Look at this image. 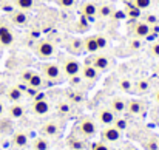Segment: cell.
Listing matches in <instances>:
<instances>
[{
	"label": "cell",
	"instance_id": "6da1fadb",
	"mask_svg": "<svg viewBox=\"0 0 159 150\" xmlns=\"http://www.w3.org/2000/svg\"><path fill=\"white\" fill-rule=\"evenodd\" d=\"M60 68H62V73L66 77H73V76H79L80 74L82 63L74 56H65V57L60 59Z\"/></svg>",
	"mask_w": 159,
	"mask_h": 150
},
{
	"label": "cell",
	"instance_id": "7a4b0ae2",
	"mask_svg": "<svg viewBox=\"0 0 159 150\" xmlns=\"http://www.w3.org/2000/svg\"><path fill=\"white\" fill-rule=\"evenodd\" d=\"M77 132L82 138L85 139H90L93 138L96 133H98V125H96V121L90 116H84L79 119L77 122Z\"/></svg>",
	"mask_w": 159,
	"mask_h": 150
},
{
	"label": "cell",
	"instance_id": "3957f363",
	"mask_svg": "<svg viewBox=\"0 0 159 150\" xmlns=\"http://www.w3.org/2000/svg\"><path fill=\"white\" fill-rule=\"evenodd\" d=\"M40 73L43 76V79L47 81H51V82H57L62 79V68L59 63L56 62H45L40 65Z\"/></svg>",
	"mask_w": 159,
	"mask_h": 150
},
{
	"label": "cell",
	"instance_id": "277c9868",
	"mask_svg": "<svg viewBox=\"0 0 159 150\" xmlns=\"http://www.w3.org/2000/svg\"><path fill=\"white\" fill-rule=\"evenodd\" d=\"M34 51H36V54H37L40 59H47V60L56 56V47L53 45V42L48 40V39L39 40V42L36 44V47H34Z\"/></svg>",
	"mask_w": 159,
	"mask_h": 150
},
{
	"label": "cell",
	"instance_id": "5b68a950",
	"mask_svg": "<svg viewBox=\"0 0 159 150\" xmlns=\"http://www.w3.org/2000/svg\"><path fill=\"white\" fill-rule=\"evenodd\" d=\"M50 110H51L50 101L47 99L45 96H37L31 104V111L36 116H45V115L50 113Z\"/></svg>",
	"mask_w": 159,
	"mask_h": 150
},
{
	"label": "cell",
	"instance_id": "8992f818",
	"mask_svg": "<svg viewBox=\"0 0 159 150\" xmlns=\"http://www.w3.org/2000/svg\"><path fill=\"white\" fill-rule=\"evenodd\" d=\"M88 60H90V63H91L98 71H101V73H104V71H107V70H110V67H111V60H110V57L105 56V54H101V53L91 54V56L88 57Z\"/></svg>",
	"mask_w": 159,
	"mask_h": 150
},
{
	"label": "cell",
	"instance_id": "52a82bcc",
	"mask_svg": "<svg viewBox=\"0 0 159 150\" xmlns=\"http://www.w3.org/2000/svg\"><path fill=\"white\" fill-rule=\"evenodd\" d=\"M40 135L45 138H57L62 135V127L57 121H47L40 125Z\"/></svg>",
	"mask_w": 159,
	"mask_h": 150
},
{
	"label": "cell",
	"instance_id": "ba28073f",
	"mask_svg": "<svg viewBox=\"0 0 159 150\" xmlns=\"http://www.w3.org/2000/svg\"><path fill=\"white\" fill-rule=\"evenodd\" d=\"M101 138L107 144H113V143H117L122 138V132L117 130L114 125H105L101 132Z\"/></svg>",
	"mask_w": 159,
	"mask_h": 150
},
{
	"label": "cell",
	"instance_id": "9c48e42d",
	"mask_svg": "<svg viewBox=\"0 0 159 150\" xmlns=\"http://www.w3.org/2000/svg\"><path fill=\"white\" fill-rule=\"evenodd\" d=\"M99 76H101V71H98L91 63H90V60L87 59V62L82 65V70H80V77L84 79V81H87V82H96L98 79H99Z\"/></svg>",
	"mask_w": 159,
	"mask_h": 150
},
{
	"label": "cell",
	"instance_id": "30bf717a",
	"mask_svg": "<svg viewBox=\"0 0 159 150\" xmlns=\"http://www.w3.org/2000/svg\"><path fill=\"white\" fill-rule=\"evenodd\" d=\"M96 118H98V122L102 124L104 127L105 125H113V122L116 119V113L110 107H102L96 111Z\"/></svg>",
	"mask_w": 159,
	"mask_h": 150
},
{
	"label": "cell",
	"instance_id": "8fae6325",
	"mask_svg": "<svg viewBox=\"0 0 159 150\" xmlns=\"http://www.w3.org/2000/svg\"><path fill=\"white\" fill-rule=\"evenodd\" d=\"M12 44H14V33H12V30L6 23L0 22V45L2 47H11Z\"/></svg>",
	"mask_w": 159,
	"mask_h": 150
},
{
	"label": "cell",
	"instance_id": "7c38bea8",
	"mask_svg": "<svg viewBox=\"0 0 159 150\" xmlns=\"http://www.w3.org/2000/svg\"><path fill=\"white\" fill-rule=\"evenodd\" d=\"M80 14L85 19H94L98 17V5L91 0H84L80 3Z\"/></svg>",
	"mask_w": 159,
	"mask_h": 150
},
{
	"label": "cell",
	"instance_id": "4fadbf2b",
	"mask_svg": "<svg viewBox=\"0 0 159 150\" xmlns=\"http://www.w3.org/2000/svg\"><path fill=\"white\" fill-rule=\"evenodd\" d=\"M11 143L14 147L17 149H25L30 143V136L26 132L23 130H17V132H12V136H11Z\"/></svg>",
	"mask_w": 159,
	"mask_h": 150
},
{
	"label": "cell",
	"instance_id": "5bb4252c",
	"mask_svg": "<svg viewBox=\"0 0 159 150\" xmlns=\"http://www.w3.org/2000/svg\"><path fill=\"white\" fill-rule=\"evenodd\" d=\"M152 33V26L147 23V22H136L133 25V36L138 37V39H147Z\"/></svg>",
	"mask_w": 159,
	"mask_h": 150
},
{
	"label": "cell",
	"instance_id": "9a60e30c",
	"mask_svg": "<svg viewBox=\"0 0 159 150\" xmlns=\"http://www.w3.org/2000/svg\"><path fill=\"white\" fill-rule=\"evenodd\" d=\"M26 113V108L20 104V102H12L8 108V116L11 119H22Z\"/></svg>",
	"mask_w": 159,
	"mask_h": 150
},
{
	"label": "cell",
	"instance_id": "2e32d148",
	"mask_svg": "<svg viewBox=\"0 0 159 150\" xmlns=\"http://www.w3.org/2000/svg\"><path fill=\"white\" fill-rule=\"evenodd\" d=\"M110 108L116 113V115H122L127 111V101L120 96H114L110 101Z\"/></svg>",
	"mask_w": 159,
	"mask_h": 150
},
{
	"label": "cell",
	"instance_id": "e0dca14e",
	"mask_svg": "<svg viewBox=\"0 0 159 150\" xmlns=\"http://www.w3.org/2000/svg\"><path fill=\"white\" fill-rule=\"evenodd\" d=\"M65 48H66V51H68L70 54H80V53H84L82 39H79V37H71V39H68V44L65 45Z\"/></svg>",
	"mask_w": 159,
	"mask_h": 150
},
{
	"label": "cell",
	"instance_id": "ac0fdd59",
	"mask_svg": "<svg viewBox=\"0 0 159 150\" xmlns=\"http://www.w3.org/2000/svg\"><path fill=\"white\" fill-rule=\"evenodd\" d=\"M82 44H84V51L88 54H96L101 51L98 40H96V36H87L85 39H82Z\"/></svg>",
	"mask_w": 159,
	"mask_h": 150
},
{
	"label": "cell",
	"instance_id": "d6986e66",
	"mask_svg": "<svg viewBox=\"0 0 159 150\" xmlns=\"http://www.w3.org/2000/svg\"><path fill=\"white\" fill-rule=\"evenodd\" d=\"M9 19H11V22H12L14 25H17V26H23V25L28 23V14H26V11H22V9L12 11V12L9 14Z\"/></svg>",
	"mask_w": 159,
	"mask_h": 150
},
{
	"label": "cell",
	"instance_id": "ffe728a7",
	"mask_svg": "<svg viewBox=\"0 0 159 150\" xmlns=\"http://www.w3.org/2000/svg\"><path fill=\"white\" fill-rule=\"evenodd\" d=\"M144 110V105L139 99H130L127 101V113H130L131 116H139Z\"/></svg>",
	"mask_w": 159,
	"mask_h": 150
},
{
	"label": "cell",
	"instance_id": "44dd1931",
	"mask_svg": "<svg viewBox=\"0 0 159 150\" xmlns=\"http://www.w3.org/2000/svg\"><path fill=\"white\" fill-rule=\"evenodd\" d=\"M68 147L71 150H85L87 149L85 138H82L80 135H79V136H76V135L70 136V138H68Z\"/></svg>",
	"mask_w": 159,
	"mask_h": 150
},
{
	"label": "cell",
	"instance_id": "7402d4cb",
	"mask_svg": "<svg viewBox=\"0 0 159 150\" xmlns=\"http://www.w3.org/2000/svg\"><path fill=\"white\" fill-rule=\"evenodd\" d=\"M26 85H28V88H40L42 85H43V76H42V73H39V71H31V76H30V79H28V82H26Z\"/></svg>",
	"mask_w": 159,
	"mask_h": 150
},
{
	"label": "cell",
	"instance_id": "603a6c76",
	"mask_svg": "<svg viewBox=\"0 0 159 150\" xmlns=\"http://www.w3.org/2000/svg\"><path fill=\"white\" fill-rule=\"evenodd\" d=\"M6 98H8V101H11V102H20V101L23 99V91L17 85H12V87H9L6 90Z\"/></svg>",
	"mask_w": 159,
	"mask_h": 150
},
{
	"label": "cell",
	"instance_id": "cb8c5ba5",
	"mask_svg": "<svg viewBox=\"0 0 159 150\" xmlns=\"http://www.w3.org/2000/svg\"><path fill=\"white\" fill-rule=\"evenodd\" d=\"M33 150H50V141L45 136H37L33 143Z\"/></svg>",
	"mask_w": 159,
	"mask_h": 150
},
{
	"label": "cell",
	"instance_id": "d4e9b609",
	"mask_svg": "<svg viewBox=\"0 0 159 150\" xmlns=\"http://www.w3.org/2000/svg\"><path fill=\"white\" fill-rule=\"evenodd\" d=\"M14 5L17 6V9L30 11L36 6V0H14Z\"/></svg>",
	"mask_w": 159,
	"mask_h": 150
},
{
	"label": "cell",
	"instance_id": "484cf974",
	"mask_svg": "<svg viewBox=\"0 0 159 150\" xmlns=\"http://www.w3.org/2000/svg\"><path fill=\"white\" fill-rule=\"evenodd\" d=\"M113 12H114V9L110 5H101V6H98V17H101V19L113 17Z\"/></svg>",
	"mask_w": 159,
	"mask_h": 150
},
{
	"label": "cell",
	"instance_id": "4316f807",
	"mask_svg": "<svg viewBox=\"0 0 159 150\" xmlns=\"http://www.w3.org/2000/svg\"><path fill=\"white\" fill-rule=\"evenodd\" d=\"M12 133V122L9 119H0V135Z\"/></svg>",
	"mask_w": 159,
	"mask_h": 150
},
{
	"label": "cell",
	"instance_id": "83f0119b",
	"mask_svg": "<svg viewBox=\"0 0 159 150\" xmlns=\"http://www.w3.org/2000/svg\"><path fill=\"white\" fill-rule=\"evenodd\" d=\"M124 12H125V16H127V17H130V19H139V17H141V9H138V8H136V6H133L131 3L125 8V11H124Z\"/></svg>",
	"mask_w": 159,
	"mask_h": 150
},
{
	"label": "cell",
	"instance_id": "f1b7e54d",
	"mask_svg": "<svg viewBox=\"0 0 159 150\" xmlns=\"http://www.w3.org/2000/svg\"><path fill=\"white\" fill-rule=\"evenodd\" d=\"M119 88H120L124 93H130V91L133 90V84H131V81H130V79L122 77V79L119 81Z\"/></svg>",
	"mask_w": 159,
	"mask_h": 150
},
{
	"label": "cell",
	"instance_id": "f546056e",
	"mask_svg": "<svg viewBox=\"0 0 159 150\" xmlns=\"http://www.w3.org/2000/svg\"><path fill=\"white\" fill-rule=\"evenodd\" d=\"M131 5L142 11V9H148L152 6V0H131Z\"/></svg>",
	"mask_w": 159,
	"mask_h": 150
},
{
	"label": "cell",
	"instance_id": "4dcf8cb0",
	"mask_svg": "<svg viewBox=\"0 0 159 150\" xmlns=\"http://www.w3.org/2000/svg\"><path fill=\"white\" fill-rule=\"evenodd\" d=\"M134 88H136L139 93H147V91H148V88H150V82H148V81H145V79H141L139 82H136Z\"/></svg>",
	"mask_w": 159,
	"mask_h": 150
},
{
	"label": "cell",
	"instance_id": "1f68e13d",
	"mask_svg": "<svg viewBox=\"0 0 159 150\" xmlns=\"http://www.w3.org/2000/svg\"><path fill=\"white\" fill-rule=\"evenodd\" d=\"M113 125L124 133V132L127 130V127H128V122H127V119H124V118H116L114 122H113Z\"/></svg>",
	"mask_w": 159,
	"mask_h": 150
},
{
	"label": "cell",
	"instance_id": "d6a6232c",
	"mask_svg": "<svg viewBox=\"0 0 159 150\" xmlns=\"http://www.w3.org/2000/svg\"><path fill=\"white\" fill-rule=\"evenodd\" d=\"M71 105L68 104V102H62V104H59V107H57V111L60 113V115H63V116H68V115H71Z\"/></svg>",
	"mask_w": 159,
	"mask_h": 150
},
{
	"label": "cell",
	"instance_id": "836d02e7",
	"mask_svg": "<svg viewBox=\"0 0 159 150\" xmlns=\"http://www.w3.org/2000/svg\"><path fill=\"white\" fill-rule=\"evenodd\" d=\"M56 5L60 6V8L68 9V8H74L77 5V0H56Z\"/></svg>",
	"mask_w": 159,
	"mask_h": 150
},
{
	"label": "cell",
	"instance_id": "e575fe53",
	"mask_svg": "<svg viewBox=\"0 0 159 150\" xmlns=\"http://www.w3.org/2000/svg\"><path fill=\"white\" fill-rule=\"evenodd\" d=\"M148 51H150V54H152L153 57H159V40L152 42L150 47H148Z\"/></svg>",
	"mask_w": 159,
	"mask_h": 150
},
{
	"label": "cell",
	"instance_id": "d590c367",
	"mask_svg": "<svg viewBox=\"0 0 159 150\" xmlns=\"http://www.w3.org/2000/svg\"><path fill=\"white\" fill-rule=\"evenodd\" d=\"M90 150H111V149H110V146H108L107 143H104V141H98V143L91 144Z\"/></svg>",
	"mask_w": 159,
	"mask_h": 150
},
{
	"label": "cell",
	"instance_id": "8d00e7d4",
	"mask_svg": "<svg viewBox=\"0 0 159 150\" xmlns=\"http://www.w3.org/2000/svg\"><path fill=\"white\" fill-rule=\"evenodd\" d=\"M96 40H98V45H99V50H105L108 47V40L107 37L101 36V34H96Z\"/></svg>",
	"mask_w": 159,
	"mask_h": 150
},
{
	"label": "cell",
	"instance_id": "74e56055",
	"mask_svg": "<svg viewBox=\"0 0 159 150\" xmlns=\"http://www.w3.org/2000/svg\"><path fill=\"white\" fill-rule=\"evenodd\" d=\"M145 150H159V144L156 139H152L148 143H145Z\"/></svg>",
	"mask_w": 159,
	"mask_h": 150
},
{
	"label": "cell",
	"instance_id": "f35d334b",
	"mask_svg": "<svg viewBox=\"0 0 159 150\" xmlns=\"http://www.w3.org/2000/svg\"><path fill=\"white\" fill-rule=\"evenodd\" d=\"M130 48L133 51L139 50V48H141V39H138V37H136V39H131V40H130Z\"/></svg>",
	"mask_w": 159,
	"mask_h": 150
},
{
	"label": "cell",
	"instance_id": "ab89813d",
	"mask_svg": "<svg viewBox=\"0 0 159 150\" xmlns=\"http://www.w3.org/2000/svg\"><path fill=\"white\" fill-rule=\"evenodd\" d=\"M70 101H71V102H76V104H80L84 99H82L80 93H71V95H70Z\"/></svg>",
	"mask_w": 159,
	"mask_h": 150
},
{
	"label": "cell",
	"instance_id": "60d3db41",
	"mask_svg": "<svg viewBox=\"0 0 159 150\" xmlns=\"http://www.w3.org/2000/svg\"><path fill=\"white\" fill-rule=\"evenodd\" d=\"M31 71H33V70H25V71H22L20 79H22V82H23V84H26V82H28V79H30V76H31Z\"/></svg>",
	"mask_w": 159,
	"mask_h": 150
},
{
	"label": "cell",
	"instance_id": "b9f144b4",
	"mask_svg": "<svg viewBox=\"0 0 159 150\" xmlns=\"http://www.w3.org/2000/svg\"><path fill=\"white\" fill-rule=\"evenodd\" d=\"M5 115V105H3V102L0 101V118Z\"/></svg>",
	"mask_w": 159,
	"mask_h": 150
},
{
	"label": "cell",
	"instance_id": "7bdbcfd3",
	"mask_svg": "<svg viewBox=\"0 0 159 150\" xmlns=\"http://www.w3.org/2000/svg\"><path fill=\"white\" fill-rule=\"evenodd\" d=\"M153 99H155V102H158V104H159V90H156V91H155V95H153Z\"/></svg>",
	"mask_w": 159,
	"mask_h": 150
},
{
	"label": "cell",
	"instance_id": "ee69618b",
	"mask_svg": "<svg viewBox=\"0 0 159 150\" xmlns=\"http://www.w3.org/2000/svg\"><path fill=\"white\" fill-rule=\"evenodd\" d=\"M0 144H2V135H0Z\"/></svg>",
	"mask_w": 159,
	"mask_h": 150
},
{
	"label": "cell",
	"instance_id": "f6af8a7d",
	"mask_svg": "<svg viewBox=\"0 0 159 150\" xmlns=\"http://www.w3.org/2000/svg\"><path fill=\"white\" fill-rule=\"evenodd\" d=\"M128 150H136V149H128Z\"/></svg>",
	"mask_w": 159,
	"mask_h": 150
}]
</instances>
